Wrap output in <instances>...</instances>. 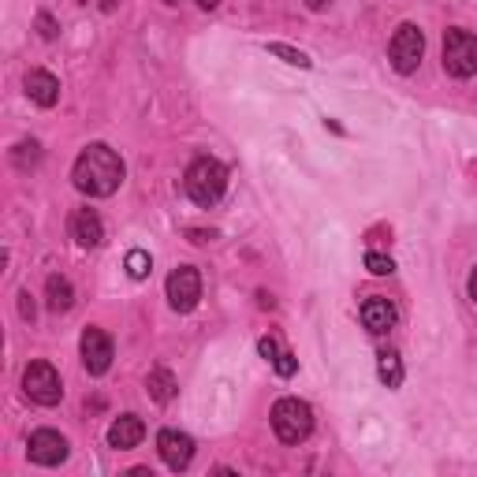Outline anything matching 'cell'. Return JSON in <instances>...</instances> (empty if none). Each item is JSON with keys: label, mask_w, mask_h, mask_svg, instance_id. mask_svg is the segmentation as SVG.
<instances>
[{"label": "cell", "mask_w": 477, "mask_h": 477, "mask_svg": "<svg viewBox=\"0 0 477 477\" xmlns=\"http://www.w3.org/2000/svg\"><path fill=\"white\" fill-rule=\"evenodd\" d=\"M124 172L127 168H124V161H119V153L112 146H105V142H94V146H86L83 153H78L71 179L90 198H108V194L119 190V183H124Z\"/></svg>", "instance_id": "obj_1"}, {"label": "cell", "mask_w": 477, "mask_h": 477, "mask_svg": "<svg viewBox=\"0 0 477 477\" xmlns=\"http://www.w3.org/2000/svg\"><path fill=\"white\" fill-rule=\"evenodd\" d=\"M187 194H190V202L198 206H217L224 190H228V168L217 161V157H198V161L187 168V179H183Z\"/></svg>", "instance_id": "obj_2"}, {"label": "cell", "mask_w": 477, "mask_h": 477, "mask_svg": "<svg viewBox=\"0 0 477 477\" xmlns=\"http://www.w3.org/2000/svg\"><path fill=\"white\" fill-rule=\"evenodd\" d=\"M272 429H276V436H280L284 444H302L306 436L313 432V411H310V403L295 400V395L276 400V407H272Z\"/></svg>", "instance_id": "obj_3"}, {"label": "cell", "mask_w": 477, "mask_h": 477, "mask_svg": "<svg viewBox=\"0 0 477 477\" xmlns=\"http://www.w3.org/2000/svg\"><path fill=\"white\" fill-rule=\"evenodd\" d=\"M444 71L452 78H470L477 75V34L452 26L444 34Z\"/></svg>", "instance_id": "obj_4"}, {"label": "cell", "mask_w": 477, "mask_h": 477, "mask_svg": "<svg viewBox=\"0 0 477 477\" xmlns=\"http://www.w3.org/2000/svg\"><path fill=\"white\" fill-rule=\"evenodd\" d=\"M388 56H391V67L400 75H414L421 56H425V34L414 23H400V26H395V34H391Z\"/></svg>", "instance_id": "obj_5"}, {"label": "cell", "mask_w": 477, "mask_h": 477, "mask_svg": "<svg viewBox=\"0 0 477 477\" xmlns=\"http://www.w3.org/2000/svg\"><path fill=\"white\" fill-rule=\"evenodd\" d=\"M23 388H26V395H30L37 407H56V403L64 400L60 373H56L49 362H30L26 373H23Z\"/></svg>", "instance_id": "obj_6"}, {"label": "cell", "mask_w": 477, "mask_h": 477, "mask_svg": "<svg viewBox=\"0 0 477 477\" xmlns=\"http://www.w3.org/2000/svg\"><path fill=\"white\" fill-rule=\"evenodd\" d=\"M168 302L176 313H190L198 306V299H202V276H198L194 265H179L172 276H168Z\"/></svg>", "instance_id": "obj_7"}, {"label": "cell", "mask_w": 477, "mask_h": 477, "mask_svg": "<svg viewBox=\"0 0 477 477\" xmlns=\"http://www.w3.org/2000/svg\"><path fill=\"white\" fill-rule=\"evenodd\" d=\"M26 452H30V462H37V466H60L67 459V441L56 429H37V432H30Z\"/></svg>", "instance_id": "obj_8"}, {"label": "cell", "mask_w": 477, "mask_h": 477, "mask_svg": "<svg viewBox=\"0 0 477 477\" xmlns=\"http://www.w3.org/2000/svg\"><path fill=\"white\" fill-rule=\"evenodd\" d=\"M157 452H161V459H165L168 470L179 473L194 459V441H190L187 432H179V429H161V432H157Z\"/></svg>", "instance_id": "obj_9"}, {"label": "cell", "mask_w": 477, "mask_h": 477, "mask_svg": "<svg viewBox=\"0 0 477 477\" xmlns=\"http://www.w3.org/2000/svg\"><path fill=\"white\" fill-rule=\"evenodd\" d=\"M83 366H86L90 377L108 373V366H112V340H108V332H101V329H86L83 332Z\"/></svg>", "instance_id": "obj_10"}, {"label": "cell", "mask_w": 477, "mask_h": 477, "mask_svg": "<svg viewBox=\"0 0 477 477\" xmlns=\"http://www.w3.org/2000/svg\"><path fill=\"white\" fill-rule=\"evenodd\" d=\"M71 238L83 250H94V247H101L105 243V224H101V217L94 213V209H75L71 213Z\"/></svg>", "instance_id": "obj_11"}, {"label": "cell", "mask_w": 477, "mask_h": 477, "mask_svg": "<svg viewBox=\"0 0 477 477\" xmlns=\"http://www.w3.org/2000/svg\"><path fill=\"white\" fill-rule=\"evenodd\" d=\"M142 436H146L142 418H138V414H124V418H116V421L108 425V448H116V452H131V448L142 444Z\"/></svg>", "instance_id": "obj_12"}, {"label": "cell", "mask_w": 477, "mask_h": 477, "mask_svg": "<svg viewBox=\"0 0 477 477\" xmlns=\"http://www.w3.org/2000/svg\"><path fill=\"white\" fill-rule=\"evenodd\" d=\"M395 321H400V313H395V306H391L388 299L373 295V299H366V302H362V325H366L373 336L391 332V329H395Z\"/></svg>", "instance_id": "obj_13"}, {"label": "cell", "mask_w": 477, "mask_h": 477, "mask_svg": "<svg viewBox=\"0 0 477 477\" xmlns=\"http://www.w3.org/2000/svg\"><path fill=\"white\" fill-rule=\"evenodd\" d=\"M23 86H26V97L42 108H53L60 101V78L49 75V71H26Z\"/></svg>", "instance_id": "obj_14"}, {"label": "cell", "mask_w": 477, "mask_h": 477, "mask_svg": "<svg viewBox=\"0 0 477 477\" xmlns=\"http://www.w3.org/2000/svg\"><path fill=\"white\" fill-rule=\"evenodd\" d=\"M146 388H149V395H153L157 403H172V400H176V391H179V384H176L172 370H165V366L149 370V377H146Z\"/></svg>", "instance_id": "obj_15"}, {"label": "cell", "mask_w": 477, "mask_h": 477, "mask_svg": "<svg viewBox=\"0 0 477 477\" xmlns=\"http://www.w3.org/2000/svg\"><path fill=\"white\" fill-rule=\"evenodd\" d=\"M46 302H49V310L53 313H67L71 310V302H75V288L64 280V276H49L46 280Z\"/></svg>", "instance_id": "obj_16"}, {"label": "cell", "mask_w": 477, "mask_h": 477, "mask_svg": "<svg viewBox=\"0 0 477 477\" xmlns=\"http://www.w3.org/2000/svg\"><path fill=\"white\" fill-rule=\"evenodd\" d=\"M377 377H381L388 388H400V384H403V362H400V354L384 350V354L377 358Z\"/></svg>", "instance_id": "obj_17"}, {"label": "cell", "mask_w": 477, "mask_h": 477, "mask_svg": "<svg viewBox=\"0 0 477 477\" xmlns=\"http://www.w3.org/2000/svg\"><path fill=\"white\" fill-rule=\"evenodd\" d=\"M127 272H131V280H146V276L153 272V261L146 250H131L127 254Z\"/></svg>", "instance_id": "obj_18"}, {"label": "cell", "mask_w": 477, "mask_h": 477, "mask_svg": "<svg viewBox=\"0 0 477 477\" xmlns=\"http://www.w3.org/2000/svg\"><path fill=\"white\" fill-rule=\"evenodd\" d=\"M269 53H272V56H280V60H288V64H295V67H310V64H313L302 49H291V46H280V42H272Z\"/></svg>", "instance_id": "obj_19"}, {"label": "cell", "mask_w": 477, "mask_h": 477, "mask_svg": "<svg viewBox=\"0 0 477 477\" xmlns=\"http://www.w3.org/2000/svg\"><path fill=\"white\" fill-rule=\"evenodd\" d=\"M37 161H42V146L37 142H19L15 146V165L19 168H34Z\"/></svg>", "instance_id": "obj_20"}, {"label": "cell", "mask_w": 477, "mask_h": 477, "mask_svg": "<svg viewBox=\"0 0 477 477\" xmlns=\"http://www.w3.org/2000/svg\"><path fill=\"white\" fill-rule=\"evenodd\" d=\"M366 269H370L373 276H388V272H395V261H391L388 254H377V250H370V254H366Z\"/></svg>", "instance_id": "obj_21"}, {"label": "cell", "mask_w": 477, "mask_h": 477, "mask_svg": "<svg viewBox=\"0 0 477 477\" xmlns=\"http://www.w3.org/2000/svg\"><path fill=\"white\" fill-rule=\"evenodd\" d=\"M37 34H42L46 42H56V34H60V26H56V19H53L49 12H42V15H37Z\"/></svg>", "instance_id": "obj_22"}, {"label": "cell", "mask_w": 477, "mask_h": 477, "mask_svg": "<svg viewBox=\"0 0 477 477\" xmlns=\"http://www.w3.org/2000/svg\"><path fill=\"white\" fill-rule=\"evenodd\" d=\"M272 370L280 373V377H291L295 370H299V362H295V354H288V350H280L276 354V362H272Z\"/></svg>", "instance_id": "obj_23"}, {"label": "cell", "mask_w": 477, "mask_h": 477, "mask_svg": "<svg viewBox=\"0 0 477 477\" xmlns=\"http://www.w3.org/2000/svg\"><path fill=\"white\" fill-rule=\"evenodd\" d=\"M258 350H261V358H269V362H276V354H280V343H276L272 336H261Z\"/></svg>", "instance_id": "obj_24"}, {"label": "cell", "mask_w": 477, "mask_h": 477, "mask_svg": "<svg viewBox=\"0 0 477 477\" xmlns=\"http://www.w3.org/2000/svg\"><path fill=\"white\" fill-rule=\"evenodd\" d=\"M19 299H23V302H19V310H23V317H26V321H34V302H30V295L23 291Z\"/></svg>", "instance_id": "obj_25"}, {"label": "cell", "mask_w": 477, "mask_h": 477, "mask_svg": "<svg viewBox=\"0 0 477 477\" xmlns=\"http://www.w3.org/2000/svg\"><path fill=\"white\" fill-rule=\"evenodd\" d=\"M190 238H194V243H209L213 231H198V228H190Z\"/></svg>", "instance_id": "obj_26"}, {"label": "cell", "mask_w": 477, "mask_h": 477, "mask_svg": "<svg viewBox=\"0 0 477 477\" xmlns=\"http://www.w3.org/2000/svg\"><path fill=\"white\" fill-rule=\"evenodd\" d=\"M329 5H332V0H306V8H310V12H325Z\"/></svg>", "instance_id": "obj_27"}, {"label": "cell", "mask_w": 477, "mask_h": 477, "mask_svg": "<svg viewBox=\"0 0 477 477\" xmlns=\"http://www.w3.org/2000/svg\"><path fill=\"white\" fill-rule=\"evenodd\" d=\"M470 299H473V302H477V269H473V272H470Z\"/></svg>", "instance_id": "obj_28"}, {"label": "cell", "mask_w": 477, "mask_h": 477, "mask_svg": "<svg viewBox=\"0 0 477 477\" xmlns=\"http://www.w3.org/2000/svg\"><path fill=\"white\" fill-rule=\"evenodd\" d=\"M198 5H202V8H206V12H213V8H217V5H220V0H198Z\"/></svg>", "instance_id": "obj_29"}, {"label": "cell", "mask_w": 477, "mask_h": 477, "mask_svg": "<svg viewBox=\"0 0 477 477\" xmlns=\"http://www.w3.org/2000/svg\"><path fill=\"white\" fill-rule=\"evenodd\" d=\"M116 5H119V0H101V8H105V12H116Z\"/></svg>", "instance_id": "obj_30"}, {"label": "cell", "mask_w": 477, "mask_h": 477, "mask_svg": "<svg viewBox=\"0 0 477 477\" xmlns=\"http://www.w3.org/2000/svg\"><path fill=\"white\" fill-rule=\"evenodd\" d=\"M165 5H179V0H165Z\"/></svg>", "instance_id": "obj_31"}, {"label": "cell", "mask_w": 477, "mask_h": 477, "mask_svg": "<svg viewBox=\"0 0 477 477\" xmlns=\"http://www.w3.org/2000/svg\"><path fill=\"white\" fill-rule=\"evenodd\" d=\"M78 5H86V0H78Z\"/></svg>", "instance_id": "obj_32"}]
</instances>
